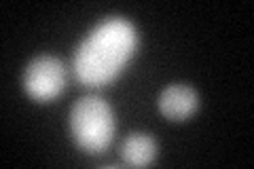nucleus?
Instances as JSON below:
<instances>
[{
    "label": "nucleus",
    "mask_w": 254,
    "mask_h": 169,
    "mask_svg": "<svg viewBox=\"0 0 254 169\" xmlns=\"http://www.w3.org/2000/svg\"><path fill=\"white\" fill-rule=\"evenodd\" d=\"M138 45L133 26L123 17L100 21L74 53V74L85 85H104L113 80L131 57Z\"/></svg>",
    "instance_id": "1"
},
{
    "label": "nucleus",
    "mask_w": 254,
    "mask_h": 169,
    "mask_svg": "<svg viewBox=\"0 0 254 169\" xmlns=\"http://www.w3.org/2000/svg\"><path fill=\"white\" fill-rule=\"evenodd\" d=\"M70 129L74 140L85 150H104L115 131V116L110 106L100 95H85L78 100L70 112Z\"/></svg>",
    "instance_id": "2"
},
{
    "label": "nucleus",
    "mask_w": 254,
    "mask_h": 169,
    "mask_svg": "<svg viewBox=\"0 0 254 169\" xmlns=\"http://www.w3.org/2000/svg\"><path fill=\"white\" fill-rule=\"evenodd\" d=\"M23 85L32 98L51 100L66 85V68L53 55H38L28 63L26 74H23Z\"/></svg>",
    "instance_id": "3"
},
{
    "label": "nucleus",
    "mask_w": 254,
    "mask_h": 169,
    "mask_svg": "<svg viewBox=\"0 0 254 169\" xmlns=\"http://www.w3.org/2000/svg\"><path fill=\"white\" fill-rule=\"evenodd\" d=\"M159 108L168 118L182 120L197 108V93L189 85H170L159 95Z\"/></svg>",
    "instance_id": "4"
},
{
    "label": "nucleus",
    "mask_w": 254,
    "mask_h": 169,
    "mask_svg": "<svg viewBox=\"0 0 254 169\" xmlns=\"http://www.w3.org/2000/svg\"><path fill=\"white\" fill-rule=\"evenodd\" d=\"M121 155L125 159V163L129 165H146L155 159L157 146L150 135L146 133H131L129 138L123 142Z\"/></svg>",
    "instance_id": "5"
}]
</instances>
